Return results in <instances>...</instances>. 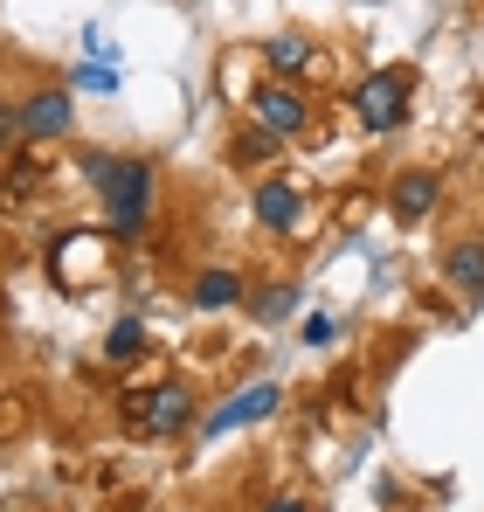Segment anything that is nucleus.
Segmentation results:
<instances>
[{"label":"nucleus","mask_w":484,"mask_h":512,"mask_svg":"<svg viewBox=\"0 0 484 512\" xmlns=\"http://www.w3.org/2000/svg\"><path fill=\"white\" fill-rule=\"evenodd\" d=\"M83 180L104 194V236H139L153 222V160L83 153Z\"/></svg>","instance_id":"obj_1"},{"label":"nucleus","mask_w":484,"mask_h":512,"mask_svg":"<svg viewBox=\"0 0 484 512\" xmlns=\"http://www.w3.org/2000/svg\"><path fill=\"white\" fill-rule=\"evenodd\" d=\"M125 429H139V436H180V429H194V388L187 381L125 388Z\"/></svg>","instance_id":"obj_2"},{"label":"nucleus","mask_w":484,"mask_h":512,"mask_svg":"<svg viewBox=\"0 0 484 512\" xmlns=\"http://www.w3.org/2000/svg\"><path fill=\"white\" fill-rule=\"evenodd\" d=\"M408 90H415L408 70H367V77L353 84V118H360L367 132H395L408 118Z\"/></svg>","instance_id":"obj_3"},{"label":"nucleus","mask_w":484,"mask_h":512,"mask_svg":"<svg viewBox=\"0 0 484 512\" xmlns=\"http://www.w3.org/2000/svg\"><path fill=\"white\" fill-rule=\"evenodd\" d=\"M277 402H284V388H277V381H249V388L229 395L215 416H201L194 436H201V443H222L229 429H249V423H263V416H277Z\"/></svg>","instance_id":"obj_4"},{"label":"nucleus","mask_w":484,"mask_h":512,"mask_svg":"<svg viewBox=\"0 0 484 512\" xmlns=\"http://www.w3.org/2000/svg\"><path fill=\"white\" fill-rule=\"evenodd\" d=\"M249 111H256V125H263V132H277V139H298V132L312 125V104H305V90L284 84V77H270V84L249 90Z\"/></svg>","instance_id":"obj_5"},{"label":"nucleus","mask_w":484,"mask_h":512,"mask_svg":"<svg viewBox=\"0 0 484 512\" xmlns=\"http://www.w3.org/2000/svg\"><path fill=\"white\" fill-rule=\"evenodd\" d=\"M70 118H77L70 90H63V84H42L28 104H21V139H63V132H70Z\"/></svg>","instance_id":"obj_6"},{"label":"nucleus","mask_w":484,"mask_h":512,"mask_svg":"<svg viewBox=\"0 0 484 512\" xmlns=\"http://www.w3.org/2000/svg\"><path fill=\"white\" fill-rule=\"evenodd\" d=\"M436 201H443V180L429 167H408L395 180V194H388V208H395V222H429L436 215Z\"/></svg>","instance_id":"obj_7"},{"label":"nucleus","mask_w":484,"mask_h":512,"mask_svg":"<svg viewBox=\"0 0 484 512\" xmlns=\"http://www.w3.org/2000/svg\"><path fill=\"white\" fill-rule=\"evenodd\" d=\"M443 277L464 291V298H484V236H457L443 250Z\"/></svg>","instance_id":"obj_8"},{"label":"nucleus","mask_w":484,"mask_h":512,"mask_svg":"<svg viewBox=\"0 0 484 512\" xmlns=\"http://www.w3.org/2000/svg\"><path fill=\"white\" fill-rule=\"evenodd\" d=\"M187 298H194L201 312H229V305H242V277L229 270V263H208V270H194Z\"/></svg>","instance_id":"obj_9"},{"label":"nucleus","mask_w":484,"mask_h":512,"mask_svg":"<svg viewBox=\"0 0 484 512\" xmlns=\"http://www.w3.org/2000/svg\"><path fill=\"white\" fill-rule=\"evenodd\" d=\"M249 208H256V222L263 229H298V187H284V180H256V194H249Z\"/></svg>","instance_id":"obj_10"},{"label":"nucleus","mask_w":484,"mask_h":512,"mask_svg":"<svg viewBox=\"0 0 484 512\" xmlns=\"http://www.w3.org/2000/svg\"><path fill=\"white\" fill-rule=\"evenodd\" d=\"M263 63H270V77H298V70H312V42L305 35H270Z\"/></svg>","instance_id":"obj_11"},{"label":"nucleus","mask_w":484,"mask_h":512,"mask_svg":"<svg viewBox=\"0 0 484 512\" xmlns=\"http://www.w3.org/2000/svg\"><path fill=\"white\" fill-rule=\"evenodd\" d=\"M139 346H146V326H139V319H118V326L104 333V360H139Z\"/></svg>","instance_id":"obj_12"},{"label":"nucleus","mask_w":484,"mask_h":512,"mask_svg":"<svg viewBox=\"0 0 484 512\" xmlns=\"http://www.w3.org/2000/svg\"><path fill=\"white\" fill-rule=\"evenodd\" d=\"M14 146H21V104L0 97V153H14Z\"/></svg>","instance_id":"obj_13"},{"label":"nucleus","mask_w":484,"mask_h":512,"mask_svg":"<svg viewBox=\"0 0 484 512\" xmlns=\"http://www.w3.org/2000/svg\"><path fill=\"white\" fill-rule=\"evenodd\" d=\"M332 340H339V326H332L325 312H319V319H305V346H332Z\"/></svg>","instance_id":"obj_14"},{"label":"nucleus","mask_w":484,"mask_h":512,"mask_svg":"<svg viewBox=\"0 0 484 512\" xmlns=\"http://www.w3.org/2000/svg\"><path fill=\"white\" fill-rule=\"evenodd\" d=\"M263 512H305V499H298V492H270V499H263Z\"/></svg>","instance_id":"obj_15"},{"label":"nucleus","mask_w":484,"mask_h":512,"mask_svg":"<svg viewBox=\"0 0 484 512\" xmlns=\"http://www.w3.org/2000/svg\"><path fill=\"white\" fill-rule=\"evenodd\" d=\"M77 84H90V90H111V84H118V77H111V70H97V63H90V70H77Z\"/></svg>","instance_id":"obj_16"}]
</instances>
